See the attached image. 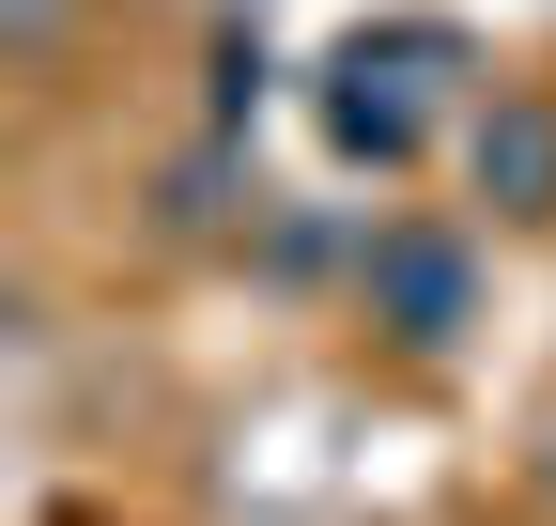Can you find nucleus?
Segmentation results:
<instances>
[{"label": "nucleus", "instance_id": "nucleus-1", "mask_svg": "<svg viewBox=\"0 0 556 526\" xmlns=\"http://www.w3.org/2000/svg\"><path fill=\"white\" fill-rule=\"evenodd\" d=\"M464 62H479V47H464L448 16H387V32H340L325 93H309V109H325V155H340V171H402L417 140H433V93L464 78Z\"/></svg>", "mask_w": 556, "mask_h": 526}, {"label": "nucleus", "instance_id": "nucleus-2", "mask_svg": "<svg viewBox=\"0 0 556 526\" xmlns=\"http://www.w3.org/2000/svg\"><path fill=\"white\" fill-rule=\"evenodd\" d=\"M356 310L387 325L402 356H448L464 325H479V248H464V233H433V217L356 233Z\"/></svg>", "mask_w": 556, "mask_h": 526}, {"label": "nucleus", "instance_id": "nucleus-3", "mask_svg": "<svg viewBox=\"0 0 556 526\" xmlns=\"http://www.w3.org/2000/svg\"><path fill=\"white\" fill-rule=\"evenodd\" d=\"M464 186H479L495 217H556V93H526V78L479 93V124H464Z\"/></svg>", "mask_w": 556, "mask_h": 526}, {"label": "nucleus", "instance_id": "nucleus-4", "mask_svg": "<svg viewBox=\"0 0 556 526\" xmlns=\"http://www.w3.org/2000/svg\"><path fill=\"white\" fill-rule=\"evenodd\" d=\"M201 109H217V124L263 109V32H217V47H201Z\"/></svg>", "mask_w": 556, "mask_h": 526}, {"label": "nucleus", "instance_id": "nucleus-5", "mask_svg": "<svg viewBox=\"0 0 556 526\" xmlns=\"http://www.w3.org/2000/svg\"><path fill=\"white\" fill-rule=\"evenodd\" d=\"M541 480H556V465H541Z\"/></svg>", "mask_w": 556, "mask_h": 526}]
</instances>
